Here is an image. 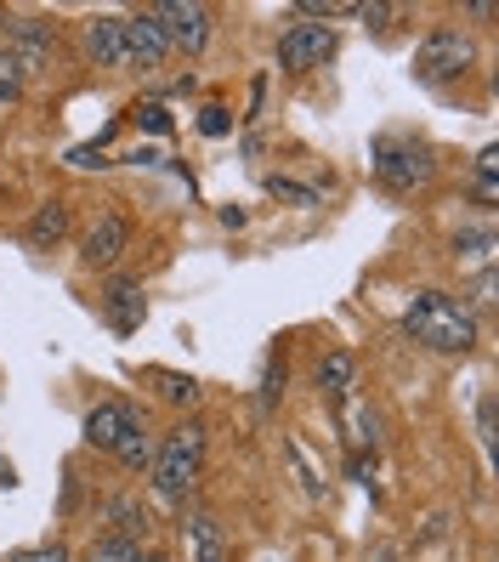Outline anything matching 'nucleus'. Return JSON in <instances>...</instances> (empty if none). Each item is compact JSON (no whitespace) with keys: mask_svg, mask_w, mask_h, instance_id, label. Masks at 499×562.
<instances>
[{"mask_svg":"<svg viewBox=\"0 0 499 562\" xmlns=\"http://www.w3.org/2000/svg\"><path fill=\"white\" fill-rule=\"evenodd\" d=\"M404 329L431 352H472L477 347V318L449 290H420L415 307L404 313Z\"/></svg>","mask_w":499,"mask_h":562,"instance_id":"1","label":"nucleus"},{"mask_svg":"<svg viewBox=\"0 0 499 562\" xmlns=\"http://www.w3.org/2000/svg\"><path fill=\"white\" fill-rule=\"evenodd\" d=\"M199 467H205V420H177L165 443L154 449V494L159 501H188V488L199 483Z\"/></svg>","mask_w":499,"mask_h":562,"instance_id":"2","label":"nucleus"},{"mask_svg":"<svg viewBox=\"0 0 499 562\" xmlns=\"http://www.w3.org/2000/svg\"><path fill=\"white\" fill-rule=\"evenodd\" d=\"M477 63V41L465 35V29H431V35L420 41V52H415V80H426V86H449V80H460L465 69Z\"/></svg>","mask_w":499,"mask_h":562,"instance_id":"3","label":"nucleus"},{"mask_svg":"<svg viewBox=\"0 0 499 562\" xmlns=\"http://www.w3.org/2000/svg\"><path fill=\"white\" fill-rule=\"evenodd\" d=\"M370 165H375V177L386 188H397V193H409V188H420L431 177V154L420 143H404V137H381L370 148Z\"/></svg>","mask_w":499,"mask_h":562,"instance_id":"4","label":"nucleus"},{"mask_svg":"<svg viewBox=\"0 0 499 562\" xmlns=\"http://www.w3.org/2000/svg\"><path fill=\"white\" fill-rule=\"evenodd\" d=\"M336 57V29L329 23H290L279 35V63L284 75H313Z\"/></svg>","mask_w":499,"mask_h":562,"instance_id":"5","label":"nucleus"},{"mask_svg":"<svg viewBox=\"0 0 499 562\" xmlns=\"http://www.w3.org/2000/svg\"><path fill=\"white\" fill-rule=\"evenodd\" d=\"M148 12L165 29L171 52H205V41H211V7H199V0H165V7H148Z\"/></svg>","mask_w":499,"mask_h":562,"instance_id":"6","label":"nucleus"},{"mask_svg":"<svg viewBox=\"0 0 499 562\" xmlns=\"http://www.w3.org/2000/svg\"><path fill=\"white\" fill-rule=\"evenodd\" d=\"M137 426H143V415L131 409L125 398H103L97 409H86V426H80V432H86L91 449H109V454H114L120 438H125V432H137Z\"/></svg>","mask_w":499,"mask_h":562,"instance_id":"7","label":"nucleus"},{"mask_svg":"<svg viewBox=\"0 0 499 562\" xmlns=\"http://www.w3.org/2000/svg\"><path fill=\"white\" fill-rule=\"evenodd\" d=\"M165 57H171V41H165V29L154 23V12L125 18V63L131 69H165Z\"/></svg>","mask_w":499,"mask_h":562,"instance_id":"8","label":"nucleus"},{"mask_svg":"<svg viewBox=\"0 0 499 562\" xmlns=\"http://www.w3.org/2000/svg\"><path fill=\"white\" fill-rule=\"evenodd\" d=\"M125 250H131V222H125L120 211L97 216V222H91V234H86V245H80L86 268H114Z\"/></svg>","mask_w":499,"mask_h":562,"instance_id":"9","label":"nucleus"},{"mask_svg":"<svg viewBox=\"0 0 499 562\" xmlns=\"http://www.w3.org/2000/svg\"><path fill=\"white\" fill-rule=\"evenodd\" d=\"M52 46H57V23H46V18H12V57L23 63V69H41V63L52 57Z\"/></svg>","mask_w":499,"mask_h":562,"instance_id":"10","label":"nucleus"},{"mask_svg":"<svg viewBox=\"0 0 499 562\" xmlns=\"http://www.w3.org/2000/svg\"><path fill=\"white\" fill-rule=\"evenodd\" d=\"M103 313H109V324H114V336H131V329H143V318H148L143 284H137V279H114V284L103 290Z\"/></svg>","mask_w":499,"mask_h":562,"instance_id":"11","label":"nucleus"},{"mask_svg":"<svg viewBox=\"0 0 499 562\" xmlns=\"http://www.w3.org/2000/svg\"><path fill=\"white\" fill-rule=\"evenodd\" d=\"M86 57L97 69H131L125 63V18H91L86 23Z\"/></svg>","mask_w":499,"mask_h":562,"instance_id":"12","label":"nucleus"},{"mask_svg":"<svg viewBox=\"0 0 499 562\" xmlns=\"http://www.w3.org/2000/svg\"><path fill=\"white\" fill-rule=\"evenodd\" d=\"M182 540H188V562H227L222 522L211 512H188L182 517Z\"/></svg>","mask_w":499,"mask_h":562,"instance_id":"13","label":"nucleus"},{"mask_svg":"<svg viewBox=\"0 0 499 562\" xmlns=\"http://www.w3.org/2000/svg\"><path fill=\"white\" fill-rule=\"evenodd\" d=\"M63 234H69V205L63 200H52V205H41L35 216H29V245L35 250H52V245H63Z\"/></svg>","mask_w":499,"mask_h":562,"instance_id":"14","label":"nucleus"},{"mask_svg":"<svg viewBox=\"0 0 499 562\" xmlns=\"http://www.w3.org/2000/svg\"><path fill=\"white\" fill-rule=\"evenodd\" d=\"M352 375H358V358H352L347 347H329V352L318 358V386L329 392V398H347Z\"/></svg>","mask_w":499,"mask_h":562,"instance_id":"15","label":"nucleus"},{"mask_svg":"<svg viewBox=\"0 0 499 562\" xmlns=\"http://www.w3.org/2000/svg\"><path fill=\"white\" fill-rule=\"evenodd\" d=\"M109 522H114L109 535H120V540H131V546H143V540H148V522H154V517H148V512H143L137 501H114Z\"/></svg>","mask_w":499,"mask_h":562,"instance_id":"16","label":"nucleus"},{"mask_svg":"<svg viewBox=\"0 0 499 562\" xmlns=\"http://www.w3.org/2000/svg\"><path fill=\"white\" fill-rule=\"evenodd\" d=\"M148 381L159 386V398H165V404H177V409L199 404V381H193V375H177V370H148Z\"/></svg>","mask_w":499,"mask_h":562,"instance_id":"17","label":"nucleus"},{"mask_svg":"<svg viewBox=\"0 0 499 562\" xmlns=\"http://www.w3.org/2000/svg\"><path fill=\"white\" fill-rule=\"evenodd\" d=\"M154 449H159V443H154V432H148V426H137V432H125V438H120V449H114V454H120V467L148 472V467H154Z\"/></svg>","mask_w":499,"mask_h":562,"instance_id":"18","label":"nucleus"},{"mask_svg":"<svg viewBox=\"0 0 499 562\" xmlns=\"http://www.w3.org/2000/svg\"><path fill=\"white\" fill-rule=\"evenodd\" d=\"M23 80H29V69H23V63H18L7 46H0V103H18V97H23Z\"/></svg>","mask_w":499,"mask_h":562,"instance_id":"19","label":"nucleus"},{"mask_svg":"<svg viewBox=\"0 0 499 562\" xmlns=\"http://www.w3.org/2000/svg\"><path fill=\"white\" fill-rule=\"evenodd\" d=\"M143 557V546H131V540H120V535H103L91 546V557L86 562H137Z\"/></svg>","mask_w":499,"mask_h":562,"instance_id":"20","label":"nucleus"},{"mask_svg":"<svg viewBox=\"0 0 499 562\" xmlns=\"http://www.w3.org/2000/svg\"><path fill=\"white\" fill-rule=\"evenodd\" d=\"M268 193H279V200H295V205H313V200H318L313 188H302V182H290V177H273V182H268Z\"/></svg>","mask_w":499,"mask_h":562,"instance_id":"21","label":"nucleus"},{"mask_svg":"<svg viewBox=\"0 0 499 562\" xmlns=\"http://www.w3.org/2000/svg\"><path fill=\"white\" fill-rule=\"evenodd\" d=\"M7 562H69V546H29V551H18V557H7Z\"/></svg>","mask_w":499,"mask_h":562,"instance_id":"22","label":"nucleus"},{"mask_svg":"<svg viewBox=\"0 0 499 562\" xmlns=\"http://www.w3.org/2000/svg\"><path fill=\"white\" fill-rule=\"evenodd\" d=\"M199 131H205V137H227V131H233V114H227L222 103H211L205 120H199Z\"/></svg>","mask_w":499,"mask_h":562,"instance_id":"23","label":"nucleus"},{"mask_svg":"<svg viewBox=\"0 0 499 562\" xmlns=\"http://www.w3.org/2000/svg\"><path fill=\"white\" fill-rule=\"evenodd\" d=\"M137 125H148V131H159V137H165V131H171V114H165L159 103H143L137 109Z\"/></svg>","mask_w":499,"mask_h":562,"instance_id":"24","label":"nucleus"},{"mask_svg":"<svg viewBox=\"0 0 499 562\" xmlns=\"http://www.w3.org/2000/svg\"><path fill=\"white\" fill-rule=\"evenodd\" d=\"M472 200H477L483 211H494V200H499V182H494V177H472Z\"/></svg>","mask_w":499,"mask_h":562,"instance_id":"25","label":"nucleus"},{"mask_svg":"<svg viewBox=\"0 0 499 562\" xmlns=\"http://www.w3.org/2000/svg\"><path fill=\"white\" fill-rule=\"evenodd\" d=\"M454 250H477V256H488L494 250V234L483 227V234H454Z\"/></svg>","mask_w":499,"mask_h":562,"instance_id":"26","label":"nucleus"},{"mask_svg":"<svg viewBox=\"0 0 499 562\" xmlns=\"http://www.w3.org/2000/svg\"><path fill=\"white\" fill-rule=\"evenodd\" d=\"M279 392H284V363H273V370H268V381H261V404L273 409V398H279Z\"/></svg>","mask_w":499,"mask_h":562,"instance_id":"27","label":"nucleus"},{"mask_svg":"<svg viewBox=\"0 0 499 562\" xmlns=\"http://www.w3.org/2000/svg\"><path fill=\"white\" fill-rule=\"evenodd\" d=\"M358 18L375 23V29H386V18H397V7H358Z\"/></svg>","mask_w":499,"mask_h":562,"instance_id":"28","label":"nucleus"},{"mask_svg":"<svg viewBox=\"0 0 499 562\" xmlns=\"http://www.w3.org/2000/svg\"><path fill=\"white\" fill-rule=\"evenodd\" d=\"M494 171H499V148H483L477 154V177H494Z\"/></svg>","mask_w":499,"mask_h":562,"instance_id":"29","label":"nucleus"},{"mask_svg":"<svg viewBox=\"0 0 499 562\" xmlns=\"http://www.w3.org/2000/svg\"><path fill=\"white\" fill-rule=\"evenodd\" d=\"M477 420H483V438H494V398L477 404Z\"/></svg>","mask_w":499,"mask_h":562,"instance_id":"30","label":"nucleus"},{"mask_svg":"<svg viewBox=\"0 0 499 562\" xmlns=\"http://www.w3.org/2000/svg\"><path fill=\"white\" fill-rule=\"evenodd\" d=\"M18 483V472H12V460H0V488H12Z\"/></svg>","mask_w":499,"mask_h":562,"instance_id":"31","label":"nucleus"},{"mask_svg":"<svg viewBox=\"0 0 499 562\" xmlns=\"http://www.w3.org/2000/svg\"><path fill=\"white\" fill-rule=\"evenodd\" d=\"M143 562H171V557H159V551H148V557H143Z\"/></svg>","mask_w":499,"mask_h":562,"instance_id":"32","label":"nucleus"},{"mask_svg":"<svg viewBox=\"0 0 499 562\" xmlns=\"http://www.w3.org/2000/svg\"><path fill=\"white\" fill-rule=\"evenodd\" d=\"M0 193H7V182H0Z\"/></svg>","mask_w":499,"mask_h":562,"instance_id":"33","label":"nucleus"}]
</instances>
